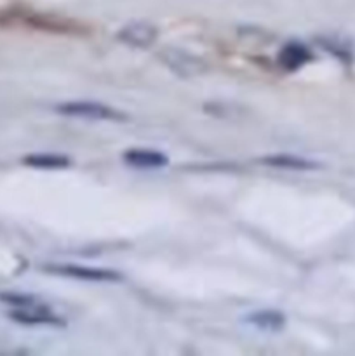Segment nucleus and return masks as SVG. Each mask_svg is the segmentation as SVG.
Listing matches in <instances>:
<instances>
[{
	"label": "nucleus",
	"instance_id": "6",
	"mask_svg": "<svg viewBox=\"0 0 355 356\" xmlns=\"http://www.w3.org/2000/svg\"><path fill=\"white\" fill-rule=\"evenodd\" d=\"M263 165L274 167V169L296 170V172H308V170L320 169V163L312 159L299 155H291V153H275V155H267L260 160Z\"/></svg>",
	"mask_w": 355,
	"mask_h": 356
},
{
	"label": "nucleus",
	"instance_id": "11",
	"mask_svg": "<svg viewBox=\"0 0 355 356\" xmlns=\"http://www.w3.org/2000/svg\"><path fill=\"white\" fill-rule=\"evenodd\" d=\"M315 42L324 49V51L333 54L334 58H338L340 61L347 63V65H350V63L354 61V51H352V47L347 42L340 40V38L336 37H317Z\"/></svg>",
	"mask_w": 355,
	"mask_h": 356
},
{
	"label": "nucleus",
	"instance_id": "9",
	"mask_svg": "<svg viewBox=\"0 0 355 356\" xmlns=\"http://www.w3.org/2000/svg\"><path fill=\"white\" fill-rule=\"evenodd\" d=\"M124 162L139 169H160L169 163V156L155 149H139L132 148L124 153Z\"/></svg>",
	"mask_w": 355,
	"mask_h": 356
},
{
	"label": "nucleus",
	"instance_id": "5",
	"mask_svg": "<svg viewBox=\"0 0 355 356\" xmlns=\"http://www.w3.org/2000/svg\"><path fill=\"white\" fill-rule=\"evenodd\" d=\"M159 31L146 21H131L117 31V40L132 49H146L155 44Z\"/></svg>",
	"mask_w": 355,
	"mask_h": 356
},
{
	"label": "nucleus",
	"instance_id": "12",
	"mask_svg": "<svg viewBox=\"0 0 355 356\" xmlns=\"http://www.w3.org/2000/svg\"><path fill=\"white\" fill-rule=\"evenodd\" d=\"M0 301L13 306L14 309H26L44 306V302L38 298H35V296L19 294V292H3V294H0Z\"/></svg>",
	"mask_w": 355,
	"mask_h": 356
},
{
	"label": "nucleus",
	"instance_id": "8",
	"mask_svg": "<svg viewBox=\"0 0 355 356\" xmlns=\"http://www.w3.org/2000/svg\"><path fill=\"white\" fill-rule=\"evenodd\" d=\"M313 59L312 51L301 42H287L278 52V65L287 72H296Z\"/></svg>",
	"mask_w": 355,
	"mask_h": 356
},
{
	"label": "nucleus",
	"instance_id": "3",
	"mask_svg": "<svg viewBox=\"0 0 355 356\" xmlns=\"http://www.w3.org/2000/svg\"><path fill=\"white\" fill-rule=\"evenodd\" d=\"M44 270L47 273L58 275V277L75 278V280L84 282H120L122 275L115 270H106V268H93V266H79V264H45Z\"/></svg>",
	"mask_w": 355,
	"mask_h": 356
},
{
	"label": "nucleus",
	"instance_id": "10",
	"mask_svg": "<svg viewBox=\"0 0 355 356\" xmlns=\"http://www.w3.org/2000/svg\"><path fill=\"white\" fill-rule=\"evenodd\" d=\"M23 163L33 169H66L72 165V159L66 155H58V153H31L23 159Z\"/></svg>",
	"mask_w": 355,
	"mask_h": 356
},
{
	"label": "nucleus",
	"instance_id": "1",
	"mask_svg": "<svg viewBox=\"0 0 355 356\" xmlns=\"http://www.w3.org/2000/svg\"><path fill=\"white\" fill-rule=\"evenodd\" d=\"M56 113L63 117L84 118V120L100 122H122L127 120V115L120 110H115L110 104L100 101H65L54 106Z\"/></svg>",
	"mask_w": 355,
	"mask_h": 356
},
{
	"label": "nucleus",
	"instance_id": "2",
	"mask_svg": "<svg viewBox=\"0 0 355 356\" xmlns=\"http://www.w3.org/2000/svg\"><path fill=\"white\" fill-rule=\"evenodd\" d=\"M164 65L181 79H194L207 72V65L202 58L178 47H167L160 52Z\"/></svg>",
	"mask_w": 355,
	"mask_h": 356
},
{
	"label": "nucleus",
	"instance_id": "7",
	"mask_svg": "<svg viewBox=\"0 0 355 356\" xmlns=\"http://www.w3.org/2000/svg\"><path fill=\"white\" fill-rule=\"evenodd\" d=\"M242 322L253 325L254 329L263 330V332H281L285 327L287 318L278 309H256V312L247 313Z\"/></svg>",
	"mask_w": 355,
	"mask_h": 356
},
{
	"label": "nucleus",
	"instance_id": "4",
	"mask_svg": "<svg viewBox=\"0 0 355 356\" xmlns=\"http://www.w3.org/2000/svg\"><path fill=\"white\" fill-rule=\"evenodd\" d=\"M9 318L13 322L28 327H54V329L66 327V320L63 316H59L58 313L52 312L47 305L38 306V308L13 309L9 313Z\"/></svg>",
	"mask_w": 355,
	"mask_h": 356
}]
</instances>
